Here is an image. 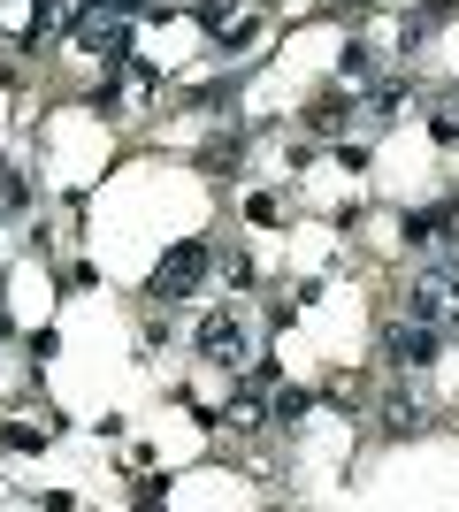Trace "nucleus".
Instances as JSON below:
<instances>
[{"instance_id":"2","label":"nucleus","mask_w":459,"mask_h":512,"mask_svg":"<svg viewBox=\"0 0 459 512\" xmlns=\"http://www.w3.org/2000/svg\"><path fill=\"white\" fill-rule=\"evenodd\" d=\"M199 352L215 367H245V352H253V329H245L238 314H207V329H199Z\"/></svg>"},{"instance_id":"4","label":"nucleus","mask_w":459,"mask_h":512,"mask_svg":"<svg viewBox=\"0 0 459 512\" xmlns=\"http://www.w3.org/2000/svg\"><path fill=\"white\" fill-rule=\"evenodd\" d=\"M383 352H391L398 367H421L429 352H437V329H421V321H398L391 337H383Z\"/></svg>"},{"instance_id":"1","label":"nucleus","mask_w":459,"mask_h":512,"mask_svg":"<svg viewBox=\"0 0 459 512\" xmlns=\"http://www.w3.org/2000/svg\"><path fill=\"white\" fill-rule=\"evenodd\" d=\"M406 321H421V329H452L459 321V268H421L414 291H406Z\"/></svg>"},{"instance_id":"3","label":"nucleus","mask_w":459,"mask_h":512,"mask_svg":"<svg viewBox=\"0 0 459 512\" xmlns=\"http://www.w3.org/2000/svg\"><path fill=\"white\" fill-rule=\"evenodd\" d=\"M207 276V245H176L161 260V276H153V299H192V283Z\"/></svg>"}]
</instances>
